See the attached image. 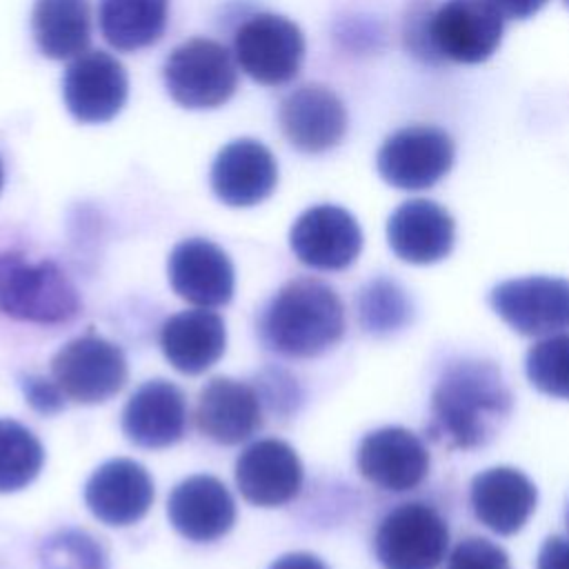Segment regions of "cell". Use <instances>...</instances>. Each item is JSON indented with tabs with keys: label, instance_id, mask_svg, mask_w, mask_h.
I'll return each instance as SVG.
<instances>
[{
	"label": "cell",
	"instance_id": "16",
	"mask_svg": "<svg viewBox=\"0 0 569 569\" xmlns=\"http://www.w3.org/2000/svg\"><path fill=\"white\" fill-rule=\"evenodd\" d=\"M278 122L291 147L305 153H322L342 140L347 111L329 87L309 82L282 98Z\"/></svg>",
	"mask_w": 569,
	"mask_h": 569
},
{
	"label": "cell",
	"instance_id": "21",
	"mask_svg": "<svg viewBox=\"0 0 569 569\" xmlns=\"http://www.w3.org/2000/svg\"><path fill=\"white\" fill-rule=\"evenodd\" d=\"M196 425L218 445L244 442L262 427L260 393L242 380L213 378L198 393Z\"/></svg>",
	"mask_w": 569,
	"mask_h": 569
},
{
	"label": "cell",
	"instance_id": "25",
	"mask_svg": "<svg viewBox=\"0 0 569 569\" xmlns=\"http://www.w3.org/2000/svg\"><path fill=\"white\" fill-rule=\"evenodd\" d=\"M31 33L42 56L73 60L91 40V0H36Z\"/></svg>",
	"mask_w": 569,
	"mask_h": 569
},
{
	"label": "cell",
	"instance_id": "38",
	"mask_svg": "<svg viewBox=\"0 0 569 569\" xmlns=\"http://www.w3.org/2000/svg\"><path fill=\"white\" fill-rule=\"evenodd\" d=\"M565 2H567V4H569V0H565Z\"/></svg>",
	"mask_w": 569,
	"mask_h": 569
},
{
	"label": "cell",
	"instance_id": "7",
	"mask_svg": "<svg viewBox=\"0 0 569 569\" xmlns=\"http://www.w3.org/2000/svg\"><path fill=\"white\" fill-rule=\"evenodd\" d=\"M233 58L256 82L278 87L298 76L305 60V36L284 16L258 13L236 31Z\"/></svg>",
	"mask_w": 569,
	"mask_h": 569
},
{
	"label": "cell",
	"instance_id": "28",
	"mask_svg": "<svg viewBox=\"0 0 569 569\" xmlns=\"http://www.w3.org/2000/svg\"><path fill=\"white\" fill-rule=\"evenodd\" d=\"M358 316L369 333L385 336L411 320V300L396 280L376 278L358 293Z\"/></svg>",
	"mask_w": 569,
	"mask_h": 569
},
{
	"label": "cell",
	"instance_id": "6",
	"mask_svg": "<svg viewBox=\"0 0 569 569\" xmlns=\"http://www.w3.org/2000/svg\"><path fill=\"white\" fill-rule=\"evenodd\" d=\"M51 376L64 398L80 405H100L124 387L127 358L116 342L98 333H84L58 349L51 360Z\"/></svg>",
	"mask_w": 569,
	"mask_h": 569
},
{
	"label": "cell",
	"instance_id": "8",
	"mask_svg": "<svg viewBox=\"0 0 569 569\" xmlns=\"http://www.w3.org/2000/svg\"><path fill=\"white\" fill-rule=\"evenodd\" d=\"M453 164V140L431 124H411L391 133L376 156L382 180L396 189L420 191L442 180Z\"/></svg>",
	"mask_w": 569,
	"mask_h": 569
},
{
	"label": "cell",
	"instance_id": "37",
	"mask_svg": "<svg viewBox=\"0 0 569 569\" xmlns=\"http://www.w3.org/2000/svg\"><path fill=\"white\" fill-rule=\"evenodd\" d=\"M567 527H569V513H567Z\"/></svg>",
	"mask_w": 569,
	"mask_h": 569
},
{
	"label": "cell",
	"instance_id": "15",
	"mask_svg": "<svg viewBox=\"0 0 569 569\" xmlns=\"http://www.w3.org/2000/svg\"><path fill=\"white\" fill-rule=\"evenodd\" d=\"M356 460L365 480L393 493L416 489L429 473L427 447L405 427L369 431L358 445Z\"/></svg>",
	"mask_w": 569,
	"mask_h": 569
},
{
	"label": "cell",
	"instance_id": "4",
	"mask_svg": "<svg viewBox=\"0 0 569 569\" xmlns=\"http://www.w3.org/2000/svg\"><path fill=\"white\" fill-rule=\"evenodd\" d=\"M229 49L209 38H191L171 49L162 67L167 93L187 109H216L238 87V67Z\"/></svg>",
	"mask_w": 569,
	"mask_h": 569
},
{
	"label": "cell",
	"instance_id": "11",
	"mask_svg": "<svg viewBox=\"0 0 569 569\" xmlns=\"http://www.w3.org/2000/svg\"><path fill=\"white\" fill-rule=\"evenodd\" d=\"M127 96V71L107 51H84L64 69L62 98L78 122L100 124L113 120L122 111Z\"/></svg>",
	"mask_w": 569,
	"mask_h": 569
},
{
	"label": "cell",
	"instance_id": "3",
	"mask_svg": "<svg viewBox=\"0 0 569 569\" xmlns=\"http://www.w3.org/2000/svg\"><path fill=\"white\" fill-rule=\"evenodd\" d=\"M0 311L33 325H62L78 316L80 296L53 260L0 251Z\"/></svg>",
	"mask_w": 569,
	"mask_h": 569
},
{
	"label": "cell",
	"instance_id": "19",
	"mask_svg": "<svg viewBox=\"0 0 569 569\" xmlns=\"http://www.w3.org/2000/svg\"><path fill=\"white\" fill-rule=\"evenodd\" d=\"M278 184L273 153L253 138L224 144L211 164V189L229 207H253L267 200Z\"/></svg>",
	"mask_w": 569,
	"mask_h": 569
},
{
	"label": "cell",
	"instance_id": "31",
	"mask_svg": "<svg viewBox=\"0 0 569 569\" xmlns=\"http://www.w3.org/2000/svg\"><path fill=\"white\" fill-rule=\"evenodd\" d=\"M445 569H511V565L498 545L480 536H469L453 547Z\"/></svg>",
	"mask_w": 569,
	"mask_h": 569
},
{
	"label": "cell",
	"instance_id": "12",
	"mask_svg": "<svg viewBox=\"0 0 569 569\" xmlns=\"http://www.w3.org/2000/svg\"><path fill=\"white\" fill-rule=\"evenodd\" d=\"M296 258L313 269L340 271L356 262L362 249L358 220L338 204H316L302 211L289 231Z\"/></svg>",
	"mask_w": 569,
	"mask_h": 569
},
{
	"label": "cell",
	"instance_id": "26",
	"mask_svg": "<svg viewBox=\"0 0 569 569\" xmlns=\"http://www.w3.org/2000/svg\"><path fill=\"white\" fill-rule=\"evenodd\" d=\"M169 0H100L102 38L118 51H138L158 42L167 29Z\"/></svg>",
	"mask_w": 569,
	"mask_h": 569
},
{
	"label": "cell",
	"instance_id": "20",
	"mask_svg": "<svg viewBox=\"0 0 569 569\" xmlns=\"http://www.w3.org/2000/svg\"><path fill=\"white\" fill-rule=\"evenodd\" d=\"M122 431L142 449H164L182 440L187 431L184 393L169 380L142 382L122 409Z\"/></svg>",
	"mask_w": 569,
	"mask_h": 569
},
{
	"label": "cell",
	"instance_id": "17",
	"mask_svg": "<svg viewBox=\"0 0 569 569\" xmlns=\"http://www.w3.org/2000/svg\"><path fill=\"white\" fill-rule=\"evenodd\" d=\"M84 502L93 518L111 527H129L147 516L153 505L149 471L129 458L102 462L84 485Z\"/></svg>",
	"mask_w": 569,
	"mask_h": 569
},
{
	"label": "cell",
	"instance_id": "13",
	"mask_svg": "<svg viewBox=\"0 0 569 569\" xmlns=\"http://www.w3.org/2000/svg\"><path fill=\"white\" fill-rule=\"evenodd\" d=\"M233 476L247 502L256 507H280L300 493L305 469L291 445L264 438L242 449Z\"/></svg>",
	"mask_w": 569,
	"mask_h": 569
},
{
	"label": "cell",
	"instance_id": "27",
	"mask_svg": "<svg viewBox=\"0 0 569 569\" xmlns=\"http://www.w3.org/2000/svg\"><path fill=\"white\" fill-rule=\"evenodd\" d=\"M44 465V449L31 429L0 418V493L31 485Z\"/></svg>",
	"mask_w": 569,
	"mask_h": 569
},
{
	"label": "cell",
	"instance_id": "36",
	"mask_svg": "<svg viewBox=\"0 0 569 569\" xmlns=\"http://www.w3.org/2000/svg\"><path fill=\"white\" fill-rule=\"evenodd\" d=\"M2 182H4V169H2V160H0V191H2Z\"/></svg>",
	"mask_w": 569,
	"mask_h": 569
},
{
	"label": "cell",
	"instance_id": "33",
	"mask_svg": "<svg viewBox=\"0 0 569 569\" xmlns=\"http://www.w3.org/2000/svg\"><path fill=\"white\" fill-rule=\"evenodd\" d=\"M536 569H569V538H547L538 551Z\"/></svg>",
	"mask_w": 569,
	"mask_h": 569
},
{
	"label": "cell",
	"instance_id": "18",
	"mask_svg": "<svg viewBox=\"0 0 569 569\" xmlns=\"http://www.w3.org/2000/svg\"><path fill=\"white\" fill-rule=\"evenodd\" d=\"M171 527L191 542H213L236 522V502L222 480L196 473L180 480L167 500Z\"/></svg>",
	"mask_w": 569,
	"mask_h": 569
},
{
	"label": "cell",
	"instance_id": "10",
	"mask_svg": "<svg viewBox=\"0 0 569 569\" xmlns=\"http://www.w3.org/2000/svg\"><path fill=\"white\" fill-rule=\"evenodd\" d=\"M489 302L518 333L547 338L569 329V280L527 276L496 284Z\"/></svg>",
	"mask_w": 569,
	"mask_h": 569
},
{
	"label": "cell",
	"instance_id": "24",
	"mask_svg": "<svg viewBox=\"0 0 569 569\" xmlns=\"http://www.w3.org/2000/svg\"><path fill=\"white\" fill-rule=\"evenodd\" d=\"M224 347V320L204 307L178 311L160 327V349L167 362L187 376L213 367L222 358Z\"/></svg>",
	"mask_w": 569,
	"mask_h": 569
},
{
	"label": "cell",
	"instance_id": "9",
	"mask_svg": "<svg viewBox=\"0 0 569 569\" xmlns=\"http://www.w3.org/2000/svg\"><path fill=\"white\" fill-rule=\"evenodd\" d=\"M502 13L489 0H445L429 16V42L436 58L485 62L502 40Z\"/></svg>",
	"mask_w": 569,
	"mask_h": 569
},
{
	"label": "cell",
	"instance_id": "14",
	"mask_svg": "<svg viewBox=\"0 0 569 569\" xmlns=\"http://www.w3.org/2000/svg\"><path fill=\"white\" fill-rule=\"evenodd\" d=\"M167 273L171 289L196 307H222L233 296V264L229 256L207 238L180 240L169 253Z\"/></svg>",
	"mask_w": 569,
	"mask_h": 569
},
{
	"label": "cell",
	"instance_id": "2",
	"mask_svg": "<svg viewBox=\"0 0 569 569\" xmlns=\"http://www.w3.org/2000/svg\"><path fill=\"white\" fill-rule=\"evenodd\" d=\"M345 333V307L322 280L284 282L260 316L264 345L282 356L311 358L333 347Z\"/></svg>",
	"mask_w": 569,
	"mask_h": 569
},
{
	"label": "cell",
	"instance_id": "34",
	"mask_svg": "<svg viewBox=\"0 0 569 569\" xmlns=\"http://www.w3.org/2000/svg\"><path fill=\"white\" fill-rule=\"evenodd\" d=\"M269 569H327V565L313 553L291 551V553H284V556L276 558L269 565Z\"/></svg>",
	"mask_w": 569,
	"mask_h": 569
},
{
	"label": "cell",
	"instance_id": "23",
	"mask_svg": "<svg viewBox=\"0 0 569 569\" xmlns=\"http://www.w3.org/2000/svg\"><path fill=\"white\" fill-rule=\"evenodd\" d=\"M471 509L498 536L520 531L536 509V485L513 467H491L471 480Z\"/></svg>",
	"mask_w": 569,
	"mask_h": 569
},
{
	"label": "cell",
	"instance_id": "30",
	"mask_svg": "<svg viewBox=\"0 0 569 569\" xmlns=\"http://www.w3.org/2000/svg\"><path fill=\"white\" fill-rule=\"evenodd\" d=\"M42 569H109L104 547L80 529H60L40 545Z\"/></svg>",
	"mask_w": 569,
	"mask_h": 569
},
{
	"label": "cell",
	"instance_id": "35",
	"mask_svg": "<svg viewBox=\"0 0 569 569\" xmlns=\"http://www.w3.org/2000/svg\"><path fill=\"white\" fill-rule=\"evenodd\" d=\"M493 7H498V11L507 18H516V20H525L529 16H533L547 0H489Z\"/></svg>",
	"mask_w": 569,
	"mask_h": 569
},
{
	"label": "cell",
	"instance_id": "29",
	"mask_svg": "<svg viewBox=\"0 0 569 569\" xmlns=\"http://www.w3.org/2000/svg\"><path fill=\"white\" fill-rule=\"evenodd\" d=\"M529 382L553 398L569 400V333H553L527 351Z\"/></svg>",
	"mask_w": 569,
	"mask_h": 569
},
{
	"label": "cell",
	"instance_id": "22",
	"mask_svg": "<svg viewBox=\"0 0 569 569\" xmlns=\"http://www.w3.org/2000/svg\"><path fill=\"white\" fill-rule=\"evenodd\" d=\"M453 238V218L433 200H407L387 220L391 251L411 264H431L447 258Z\"/></svg>",
	"mask_w": 569,
	"mask_h": 569
},
{
	"label": "cell",
	"instance_id": "5",
	"mask_svg": "<svg viewBox=\"0 0 569 569\" xmlns=\"http://www.w3.org/2000/svg\"><path fill=\"white\" fill-rule=\"evenodd\" d=\"M449 547L445 518L425 502H402L378 525L373 551L382 569H438Z\"/></svg>",
	"mask_w": 569,
	"mask_h": 569
},
{
	"label": "cell",
	"instance_id": "1",
	"mask_svg": "<svg viewBox=\"0 0 569 569\" xmlns=\"http://www.w3.org/2000/svg\"><path fill=\"white\" fill-rule=\"evenodd\" d=\"M513 409L511 391L500 369L480 358L451 362L436 382L427 433L447 449L487 445Z\"/></svg>",
	"mask_w": 569,
	"mask_h": 569
},
{
	"label": "cell",
	"instance_id": "32",
	"mask_svg": "<svg viewBox=\"0 0 569 569\" xmlns=\"http://www.w3.org/2000/svg\"><path fill=\"white\" fill-rule=\"evenodd\" d=\"M22 393L27 398V402L38 411V413H56L64 407V393L60 391V387L56 385V380H47L42 376H33L27 373L20 380Z\"/></svg>",
	"mask_w": 569,
	"mask_h": 569
}]
</instances>
